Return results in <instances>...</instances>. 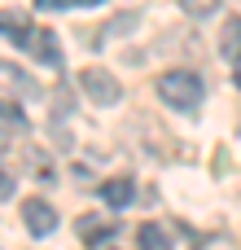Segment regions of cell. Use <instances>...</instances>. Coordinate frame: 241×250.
I'll return each instance as SVG.
<instances>
[{
	"label": "cell",
	"instance_id": "9",
	"mask_svg": "<svg viewBox=\"0 0 241 250\" xmlns=\"http://www.w3.org/2000/svg\"><path fill=\"white\" fill-rule=\"evenodd\" d=\"M0 114H4V145H13V136L26 127V123H22V110H18L13 101H4V105H0Z\"/></svg>",
	"mask_w": 241,
	"mask_h": 250
},
{
	"label": "cell",
	"instance_id": "11",
	"mask_svg": "<svg viewBox=\"0 0 241 250\" xmlns=\"http://www.w3.org/2000/svg\"><path fill=\"white\" fill-rule=\"evenodd\" d=\"M40 9H61V4H70V0H35Z\"/></svg>",
	"mask_w": 241,
	"mask_h": 250
},
{
	"label": "cell",
	"instance_id": "1",
	"mask_svg": "<svg viewBox=\"0 0 241 250\" xmlns=\"http://www.w3.org/2000/svg\"><path fill=\"white\" fill-rule=\"evenodd\" d=\"M158 97L171 110H193L202 101V79L193 70H167V75H158Z\"/></svg>",
	"mask_w": 241,
	"mask_h": 250
},
{
	"label": "cell",
	"instance_id": "8",
	"mask_svg": "<svg viewBox=\"0 0 241 250\" xmlns=\"http://www.w3.org/2000/svg\"><path fill=\"white\" fill-rule=\"evenodd\" d=\"M136 242H141V250H171L167 229H158V224H141L136 229Z\"/></svg>",
	"mask_w": 241,
	"mask_h": 250
},
{
	"label": "cell",
	"instance_id": "10",
	"mask_svg": "<svg viewBox=\"0 0 241 250\" xmlns=\"http://www.w3.org/2000/svg\"><path fill=\"white\" fill-rule=\"evenodd\" d=\"M180 9L193 13V18H211V13L220 9V0H180Z\"/></svg>",
	"mask_w": 241,
	"mask_h": 250
},
{
	"label": "cell",
	"instance_id": "13",
	"mask_svg": "<svg viewBox=\"0 0 241 250\" xmlns=\"http://www.w3.org/2000/svg\"><path fill=\"white\" fill-rule=\"evenodd\" d=\"M97 250H114V242H110V237H105V242H97Z\"/></svg>",
	"mask_w": 241,
	"mask_h": 250
},
{
	"label": "cell",
	"instance_id": "14",
	"mask_svg": "<svg viewBox=\"0 0 241 250\" xmlns=\"http://www.w3.org/2000/svg\"><path fill=\"white\" fill-rule=\"evenodd\" d=\"M233 79H237V88H241V62H237V70H233Z\"/></svg>",
	"mask_w": 241,
	"mask_h": 250
},
{
	"label": "cell",
	"instance_id": "4",
	"mask_svg": "<svg viewBox=\"0 0 241 250\" xmlns=\"http://www.w3.org/2000/svg\"><path fill=\"white\" fill-rule=\"evenodd\" d=\"M26 48H31L44 66H61V48H57V35H53V31H31Z\"/></svg>",
	"mask_w": 241,
	"mask_h": 250
},
{
	"label": "cell",
	"instance_id": "3",
	"mask_svg": "<svg viewBox=\"0 0 241 250\" xmlns=\"http://www.w3.org/2000/svg\"><path fill=\"white\" fill-rule=\"evenodd\" d=\"M22 224H26L31 237H48V233L57 229V211H53L44 198H26V202H22Z\"/></svg>",
	"mask_w": 241,
	"mask_h": 250
},
{
	"label": "cell",
	"instance_id": "7",
	"mask_svg": "<svg viewBox=\"0 0 241 250\" xmlns=\"http://www.w3.org/2000/svg\"><path fill=\"white\" fill-rule=\"evenodd\" d=\"M0 22H4V40L26 48V40H31V31H35L26 18H22V13H13V9H4V18H0Z\"/></svg>",
	"mask_w": 241,
	"mask_h": 250
},
{
	"label": "cell",
	"instance_id": "2",
	"mask_svg": "<svg viewBox=\"0 0 241 250\" xmlns=\"http://www.w3.org/2000/svg\"><path fill=\"white\" fill-rule=\"evenodd\" d=\"M79 92L88 97V105H119L123 101V83L101 70V66H83L79 70Z\"/></svg>",
	"mask_w": 241,
	"mask_h": 250
},
{
	"label": "cell",
	"instance_id": "6",
	"mask_svg": "<svg viewBox=\"0 0 241 250\" xmlns=\"http://www.w3.org/2000/svg\"><path fill=\"white\" fill-rule=\"evenodd\" d=\"M220 53L237 66L241 62V18L237 13H228V22H224V31H220Z\"/></svg>",
	"mask_w": 241,
	"mask_h": 250
},
{
	"label": "cell",
	"instance_id": "5",
	"mask_svg": "<svg viewBox=\"0 0 241 250\" xmlns=\"http://www.w3.org/2000/svg\"><path fill=\"white\" fill-rule=\"evenodd\" d=\"M132 193H136V189H132V180H127V176H114V180H105V185H101V202H105V207H114V211H123V207L132 202Z\"/></svg>",
	"mask_w": 241,
	"mask_h": 250
},
{
	"label": "cell",
	"instance_id": "12",
	"mask_svg": "<svg viewBox=\"0 0 241 250\" xmlns=\"http://www.w3.org/2000/svg\"><path fill=\"white\" fill-rule=\"evenodd\" d=\"M70 4H79V9H97L101 0H70Z\"/></svg>",
	"mask_w": 241,
	"mask_h": 250
}]
</instances>
